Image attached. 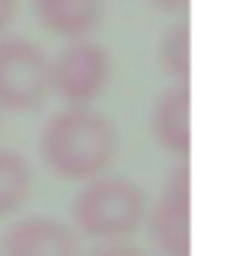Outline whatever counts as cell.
<instances>
[{
  "mask_svg": "<svg viewBox=\"0 0 248 256\" xmlns=\"http://www.w3.org/2000/svg\"><path fill=\"white\" fill-rule=\"evenodd\" d=\"M31 166L13 150H0V218L16 212L31 194Z\"/></svg>",
  "mask_w": 248,
  "mask_h": 256,
  "instance_id": "cell-9",
  "label": "cell"
},
{
  "mask_svg": "<svg viewBox=\"0 0 248 256\" xmlns=\"http://www.w3.org/2000/svg\"><path fill=\"white\" fill-rule=\"evenodd\" d=\"M16 10H18V0H0V34L10 26V21L16 18Z\"/></svg>",
  "mask_w": 248,
  "mask_h": 256,
  "instance_id": "cell-12",
  "label": "cell"
},
{
  "mask_svg": "<svg viewBox=\"0 0 248 256\" xmlns=\"http://www.w3.org/2000/svg\"><path fill=\"white\" fill-rule=\"evenodd\" d=\"M3 256H78L75 233L54 218H26L13 222L0 240Z\"/></svg>",
  "mask_w": 248,
  "mask_h": 256,
  "instance_id": "cell-6",
  "label": "cell"
},
{
  "mask_svg": "<svg viewBox=\"0 0 248 256\" xmlns=\"http://www.w3.org/2000/svg\"><path fill=\"white\" fill-rule=\"evenodd\" d=\"M158 10H168V13H181L189 8V0H150Z\"/></svg>",
  "mask_w": 248,
  "mask_h": 256,
  "instance_id": "cell-13",
  "label": "cell"
},
{
  "mask_svg": "<svg viewBox=\"0 0 248 256\" xmlns=\"http://www.w3.org/2000/svg\"><path fill=\"white\" fill-rule=\"evenodd\" d=\"M50 94V57L24 36H0V109L34 112Z\"/></svg>",
  "mask_w": 248,
  "mask_h": 256,
  "instance_id": "cell-3",
  "label": "cell"
},
{
  "mask_svg": "<svg viewBox=\"0 0 248 256\" xmlns=\"http://www.w3.org/2000/svg\"><path fill=\"white\" fill-rule=\"evenodd\" d=\"M88 256H148L142 248L130 246V244H119V240H108L106 246L93 248Z\"/></svg>",
  "mask_w": 248,
  "mask_h": 256,
  "instance_id": "cell-11",
  "label": "cell"
},
{
  "mask_svg": "<svg viewBox=\"0 0 248 256\" xmlns=\"http://www.w3.org/2000/svg\"><path fill=\"white\" fill-rule=\"evenodd\" d=\"M192 94L186 83H176L158 96L152 106V138L166 153L186 158L192 150V124H189Z\"/></svg>",
  "mask_w": 248,
  "mask_h": 256,
  "instance_id": "cell-7",
  "label": "cell"
},
{
  "mask_svg": "<svg viewBox=\"0 0 248 256\" xmlns=\"http://www.w3.org/2000/svg\"><path fill=\"white\" fill-rule=\"evenodd\" d=\"M192 192L189 168L178 166L168 174L150 215V238L160 256L192 254Z\"/></svg>",
  "mask_w": 248,
  "mask_h": 256,
  "instance_id": "cell-5",
  "label": "cell"
},
{
  "mask_svg": "<svg viewBox=\"0 0 248 256\" xmlns=\"http://www.w3.org/2000/svg\"><path fill=\"white\" fill-rule=\"evenodd\" d=\"M119 148V134L106 114L90 106H68L54 112L39 134L44 166L65 182L98 178Z\"/></svg>",
  "mask_w": 248,
  "mask_h": 256,
  "instance_id": "cell-1",
  "label": "cell"
},
{
  "mask_svg": "<svg viewBox=\"0 0 248 256\" xmlns=\"http://www.w3.org/2000/svg\"><path fill=\"white\" fill-rule=\"evenodd\" d=\"M112 78V57L106 47L88 39H72L50 60V91L70 106H88L96 101Z\"/></svg>",
  "mask_w": 248,
  "mask_h": 256,
  "instance_id": "cell-4",
  "label": "cell"
},
{
  "mask_svg": "<svg viewBox=\"0 0 248 256\" xmlns=\"http://www.w3.org/2000/svg\"><path fill=\"white\" fill-rule=\"evenodd\" d=\"M44 28L68 39H83L101 21L104 0H31Z\"/></svg>",
  "mask_w": 248,
  "mask_h": 256,
  "instance_id": "cell-8",
  "label": "cell"
},
{
  "mask_svg": "<svg viewBox=\"0 0 248 256\" xmlns=\"http://www.w3.org/2000/svg\"><path fill=\"white\" fill-rule=\"evenodd\" d=\"M145 212V192L130 178H90L70 204L75 228L101 240H119L134 233Z\"/></svg>",
  "mask_w": 248,
  "mask_h": 256,
  "instance_id": "cell-2",
  "label": "cell"
},
{
  "mask_svg": "<svg viewBox=\"0 0 248 256\" xmlns=\"http://www.w3.org/2000/svg\"><path fill=\"white\" fill-rule=\"evenodd\" d=\"M158 62L160 70L176 83H186L192 72V32L189 24L178 21L160 36L158 44Z\"/></svg>",
  "mask_w": 248,
  "mask_h": 256,
  "instance_id": "cell-10",
  "label": "cell"
}]
</instances>
